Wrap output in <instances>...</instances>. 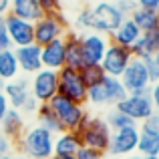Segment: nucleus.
Returning <instances> with one entry per match:
<instances>
[{
  "label": "nucleus",
  "mask_w": 159,
  "mask_h": 159,
  "mask_svg": "<svg viewBox=\"0 0 159 159\" xmlns=\"http://www.w3.org/2000/svg\"><path fill=\"white\" fill-rule=\"evenodd\" d=\"M52 143L54 135L51 131L43 129L40 125H32L24 129L20 139L16 141V147H18V153H24L30 159H51L54 155Z\"/></svg>",
  "instance_id": "obj_1"
},
{
  "label": "nucleus",
  "mask_w": 159,
  "mask_h": 159,
  "mask_svg": "<svg viewBox=\"0 0 159 159\" xmlns=\"http://www.w3.org/2000/svg\"><path fill=\"white\" fill-rule=\"evenodd\" d=\"M34 26V44L44 47V44L52 43L57 39H62L69 30V20L61 10L51 12V14H43L39 20L32 22Z\"/></svg>",
  "instance_id": "obj_2"
},
{
  "label": "nucleus",
  "mask_w": 159,
  "mask_h": 159,
  "mask_svg": "<svg viewBox=\"0 0 159 159\" xmlns=\"http://www.w3.org/2000/svg\"><path fill=\"white\" fill-rule=\"evenodd\" d=\"M48 105H51L52 113L57 115L62 131H77V127L81 125L83 117H85V113H87L85 105H79V103L70 101V99L62 97V95H58V93L48 101Z\"/></svg>",
  "instance_id": "obj_3"
},
{
  "label": "nucleus",
  "mask_w": 159,
  "mask_h": 159,
  "mask_svg": "<svg viewBox=\"0 0 159 159\" xmlns=\"http://www.w3.org/2000/svg\"><path fill=\"white\" fill-rule=\"evenodd\" d=\"M125 16L119 12V8L115 6V2L111 0H101L91 8V30L101 32V34H111Z\"/></svg>",
  "instance_id": "obj_4"
},
{
  "label": "nucleus",
  "mask_w": 159,
  "mask_h": 159,
  "mask_svg": "<svg viewBox=\"0 0 159 159\" xmlns=\"http://www.w3.org/2000/svg\"><path fill=\"white\" fill-rule=\"evenodd\" d=\"M57 77H58V95L79 103V105H87V85L77 69L62 66L57 70Z\"/></svg>",
  "instance_id": "obj_5"
},
{
  "label": "nucleus",
  "mask_w": 159,
  "mask_h": 159,
  "mask_svg": "<svg viewBox=\"0 0 159 159\" xmlns=\"http://www.w3.org/2000/svg\"><path fill=\"white\" fill-rule=\"evenodd\" d=\"M79 137H81L83 147H89L93 151H99L105 155L109 149V141H111V129H109L105 119L93 117L89 121V125L79 133Z\"/></svg>",
  "instance_id": "obj_6"
},
{
  "label": "nucleus",
  "mask_w": 159,
  "mask_h": 159,
  "mask_svg": "<svg viewBox=\"0 0 159 159\" xmlns=\"http://www.w3.org/2000/svg\"><path fill=\"white\" fill-rule=\"evenodd\" d=\"M117 111L125 113L129 119H133L137 125L141 123L143 119H147L155 107L151 103V97H149V91H143V93H129L123 101H119L115 105Z\"/></svg>",
  "instance_id": "obj_7"
},
{
  "label": "nucleus",
  "mask_w": 159,
  "mask_h": 159,
  "mask_svg": "<svg viewBox=\"0 0 159 159\" xmlns=\"http://www.w3.org/2000/svg\"><path fill=\"white\" fill-rule=\"evenodd\" d=\"M119 81H121V85L125 87L127 93H143V91H149V87H151L147 69H145V62L141 61V58H131V62H129L127 69L123 70Z\"/></svg>",
  "instance_id": "obj_8"
},
{
  "label": "nucleus",
  "mask_w": 159,
  "mask_h": 159,
  "mask_svg": "<svg viewBox=\"0 0 159 159\" xmlns=\"http://www.w3.org/2000/svg\"><path fill=\"white\" fill-rule=\"evenodd\" d=\"M137 141H139V127L137 125H129V127L111 131V141H109L107 153L129 157L137 151Z\"/></svg>",
  "instance_id": "obj_9"
},
{
  "label": "nucleus",
  "mask_w": 159,
  "mask_h": 159,
  "mask_svg": "<svg viewBox=\"0 0 159 159\" xmlns=\"http://www.w3.org/2000/svg\"><path fill=\"white\" fill-rule=\"evenodd\" d=\"M58 93V77L57 70L40 69L30 79V95L39 103H48Z\"/></svg>",
  "instance_id": "obj_10"
},
{
  "label": "nucleus",
  "mask_w": 159,
  "mask_h": 159,
  "mask_svg": "<svg viewBox=\"0 0 159 159\" xmlns=\"http://www.w3.org/2000/svg\"><path fill=\"white\" fill-rule=\"evenodd\" d=\"M131 58H133V54H131L129 48L109 43L107 51L101 58V69L105 70V75H109V77L119 79L121 75H123V70L127 69V65L131 62Z\"/></svg>",
  "instance_id": "obj_11"
},
{
  "label": "nucleus",
  "mask_w": 159,
  "mask_h": 159,
  "mask_svg": "<svg viewBox=\"0 0 159 159\" xmlns=\"http://www.w3.org/2000/svg\"><path fill=\"white\" fill-rule=\"evenodd\" d=\"M4 22H6V30H8V39H10L12 48L26 47V44L34 43V26H32V22L18 18V16L10 14V12L4 16Z\"/></svg>",
  "instance_id": "obj_12"
},
{
  "label": "nucleus",
  "mask_w": 159,
  "mask_h": 159,
  "mask_svg": "<svg viewBox=\"0 0 159 159\" xmlns=\"http://www.w3.org/2000/svg\"><path fill=\"white\" fill-rule=\"evenodd\" d=\"M107 47H109L107 34L93 32V30L81 34V48H83L85 65H101V58L105 54Z\"/></svg>",
  "instance_id": "obj_13"
},
{
  "label": "nucleus",
  "mask_w": 159,
  "mask_h": 159,
  "mask_svg": "<svg viewBox=\"0 0 159 159\" xmlns=\"http://www.w3.org/2000/svg\"><path fill=\"white\" fill-rule=\"evenodd\" d=\"M2 93L6 95L8 105L12 109H18L20 111V107L24 105V101L30 97V81H28V77H16V79H12V81H6Z\"/></svg>",
  "instance_id": "obj_14"
},
{
  "label": "nucleus",
  "mask_w": 159,
  "mask_h": 159,
  "mask_svg": "<svg viewBox=\"0 0 159 159\" xmlns=\"http://www.w3.org/2000/svg\"><path fill=\"white\" fill-rule=\"evenodd\" d=\"M16 61H18V69L24 75H34L43 69V61H40V47L39 44H26V47L14 48Z\"/></svg>",
  "instance_id": "obj_15"
},
{
  "label": "nucleus",
  "mask_w": 159,
  "mask_h": 159,
  "mask_svg": "<svg viewBox=\"0 0 159 159\" xmlns=\"http://www.w3.org/2000/svg\"><path fill=\"white\" fill-rule=\"evenodd\" d=\"M40 61H43V69H62L65 66V36L40 47Z\"/></svg>",
  "instance_id": "obj_16"
},
{
  "label": "nucleus",
  "mask_w": 159,
  "mask_h": 159,
  "mask_svg": "<svg viewBox=\"0 0 159 159\" xmlns=\"http://www.w3.org/2000/svg\"><path fill=\"white\" fill-rule=\"evenodd\" d=\"M129 51H131L133 58H141V61L153 57L159 51V28L149 32H141V36L135 40V44Z\"/></svg>",
  "instance_id": "obj_17"
},
{
  "label": "nucleus",
  "mask_w": 159,
  "mask_h": 159,
  "mask_svg": "<svg viewBox=\"0 0 159 159\" xmlns=\"http://www.w3.org/2000/svg\"><path fill=\"white\" fill-rule=\"evenodd\" d=\"M141 36V30L135 26V22H133L129 16H125L123 22L119 24V26L115 28V30L109 34V39H111L113 44H119V47H125V48H131L133 44H135V40Z\"/></svg>",
  "instance_id": "obj_18"
},
{
  "label": "nucleus",
  "mask_w": 159,
  "mask_h": 159,
  "mask_svg": "<svg viewBox=\"0 0 159 159\" xmlns=\"http://www.w3.org/2000/svg\"><path fill=\"white\" fill-rule=\"evenodd\" d=\"M85 65L83 58V48H81V34L75 30H66L65 34V66L70 69H81Z\"/></svg>",
  "instance_id": "obj_19"
},
{
  "label": "nucleus",
  "mask_w": 159,
  "mask_h": 159,
  "mask_svg": "<svg viewBox=\"0 0 159 159\" xmlns=\"http://www.w3.org/2000/svg\"><path fill=\"white\" fill-rule=\"evenodd\" d=\"M26 129V123H24V117L18 109H8V113L4 115V119L0 121V133L6 135L10 141H18L20 135Z\"/></svg>",
  "instance_id": "obj_20"
},
{
  "label": "nucleus",
  "mask_w": 159,
  "mask_h": 159,
  "mask_svg": "<svg viewBox=\"0 0 159 159\" xmlns=\"http://www.w3.org/2000/svg\"><path fill=\"white\" fill-rule=\"evenodd\" d=\"M83 147L81 137L75 131H61L54 135V143H52V151L54 155H77V151Z\"/></svg>",
  "instance_id": "obj_21"
},
{
  "label": "nucleus",
  "mask_w": 159,
  "mask_h": 159,
  "mask_svg": "<svg viewBox=\"0 0 159 159\" xmlns=\"http://www.w3.org/2000/svg\"><path fill=\"white\" fill-rule=\"evenodd\" d=\"M10 14L18 16L22 20L34 22L44 14L39 6V0H10Z\"/></svg>",
  "instance_id": "obj_22"
},
{
  "label": "nucleus",
  "mask_w": 159,
  "mask_h": 159,
  "mask_svg": "<svg viewBox=\"0 0 159 159\" xmlns=\"http://www.w3.org/2000/svg\"><path fill=\"white\" fill-rule=\"evenodd\" d=\"M129 18L135 22V26L139 28L141 32H149L159 28V12L149 10V8H139L137 6L135 10L129 14Z\"/></svg>",
  "instance_id": "obj_23"
},
{
  "label": "nucleus",
  "mask_w": 159,
  "mask_h": 159,
  "mask_svg": "<svg viewBox=\"0 0 159 159\" xmlns=\"http://www.w3.org/2000/svg\"><path fill=\"white\" fill-rule=\"evenodd\" d=\"M20 75L18 61H16L14 48H4L0 51V79L2 81H12Z\"/></svg>",
  "instance_id": "obj_24"
},
{
  "label": "nucleus",
  "mask_w": 159,
  "mask_h": 159,
  "mask_svg": "<svg viewBox=\"0 0 159 159\" xmlns=\"http://www.w3.org/2000/svg\"><path fill=\"white\" fill-rule=\"evenodd\" d=\"M34 117H36V125H40L43 129L51 131L52 135H57V133L62 131L61 123H58L57 115L52 113V109H51L48 103H40L39 109H36V113H34Z\"/></svg>",
  "instance_id": "obj_25"
},
{
  "label": "nucleus",
  "mask_w": 159,
  "mask_h": 159,
  "mask_svg": "<svg viewBox=\"0 0 159 159\" xmlns=\"http://www.w3.org/2000/svg\"><path fill=\"white\" fill-rule=\"evenodd\" d=\"M103 87H105V93H107V105H117L119 101H123V99L129 95L117 77H109V75H105Z\"/></svg>",
  "instance_id": "obj_26"
},
{
  "label": "nucleus",
  "mask_w": 159,
  "mask_h": 159,
  "mask_svg": "<svg viewBox=\"0 0 159 159\" xmlns=\"http://www.w3.org/2000/svg\"><path fill=\"white\" fill-rule=\"evenodd\" d=\"M137 153H139L141 157L159 155V133H143V131H139Z\"/></svg>",
  "instance_id": "obj_27"
},
{
  "label": "nucleus",
  "mask_w": 159,
  "mask_h": 159,
  "mask_svg": "<svg viewBox=\"0 0 159 159\" xmlns=\"http://www.w3.org/2000/svg\"><path fill=\"white\" fill-rule=\"evenodd\" d=\"M79 73H81L83 81H85L87 89L93 85H99V83L105 79V70L101 69V65H83L81 69H79Z\"/></svg>",
  "instance_id": "obj_28"
},
{
  "label": "nucleus",
  "mask_w": 159,
  "mask_h": 159,
  "mask_svg": "<svg viewBox=\"0 0 159 159\" xmlns=\"http://www.w3.org/2000/svg\"><path fill=\"white\" fill-rule=\"evenodd\" d=\"M107 125H109V129H111V131H117V129L129 127V125H137V123H135L133 119H129L125 113L113 109V111L109 113V117H107Z\"/></svg>",
  "instance_id": "obj_29"
},
{
  "label": "nucleus",
  "mask_w": 159,
  "mask_h": 159,
  "mask_svg": "<svg viewBox=\"0 0 159 159\" xmlns=\"http://www.w3.org/2000/svg\"><path fill=\"white\" fill-rule=\"evenodd\" d=\"M87 103L97 105V107L107 105V93H105V87H103V81L99 85H93L87 89Z\"/></svg>",
  "instance_id": "obj_30"
},
{
  "label": "nucleus",
  "mask_w": 159,
  "mask_h": 159,
  "mask_svg": "<svg viewBox=\"0 0 159 159\" xmlns=\"http://www.w3.org/2000/svg\"><path fill=\"white\" fill-rule=\"evenodd\" d=\"M139 131L143 133H159V111H153L147 119H143L139 125Z\"/></svg>",
  "instance_id": "obj_31"
},
{
  "label": "nucleus",
  "mask_w": 159,
  "mask_h": 159,
  "mask_svg": "<svg viewBox=\"0 0 159 159\" xmlns=\"http://www.w3.org/2000/svg\"><path fill=\"white\" fill-rule=\"evenodd\" d=\"M77 28L85 30V32H91V8H83L77 14Z\"/></svg>",
  "instance_id": "obj_32"
},
{
  "label": "nucleus",
  "mask_w": 159,
  "mask_h": 159,
  "mask_svg": "<svg viewBox=\"0 0 159 159\" xmlns=\"http://www.w3.org/2000/svg\"><path fill=\"white\" fill-rule=\"evenodd\" d=\"M143 62H145V69H147V75H149L151 85H153V83H157L159 81V66L155 65V61L149 57V58H143Z\"/></svg>",
  "instance_id": "obj_33"
},
{
  "label": "nucleus",
  "mask_w": 159,
  "mask_h": 159,
  "mask_svg": "<svg viewBox=\"0 0 159 159\" xmlns=\"http://www.w3.org/2000/svg\"><path fill=\"white\" fill-rule=\"evenodd\" d=\"M115 6L119 8V12L123 16H129L137 8V2H135V0H115Z\"/></svg>",
  "instance_id": "obj_34"
},
{
  "label": "nucleus",
  "mask_w": 159,
  "mask_h": 159,
  "mask_svg": "<svg viewBox=\"0 0 159 159\" xmlns=\"http://www.w3.org/2000/svg\"><path fill=\"white\" fill-rule=\"evenodd\" d=\"M4 48H12V44H10V39H8L4 16H0V51H4Z\"/></svg>",
  "instance_id": "obj_35"
},
{
  "label": "nucleus",
  "mask_w": 159,
  "mask_h": 159,
  "mask_svg": "<svg viewBox=\"0 0 159 159\" xmlns=\"http://www.w3.org/2000/svg\"><path fill=\"white\" fill-rule=\"evenodd\" d=\"M39 6L44 14H51V12L61 10V0H39Z\"/></svg>",
  "instance_id": "obj_36"
},
{
  "label": "nucleus",
  "mask_w": 159,
  "mask_h": 159,
  "mask_svg": "<svg viewBox=\"0 0 159 159\" xmlns=\"http://www.w3.org/2000/svg\"><path fill=\"white\" fill-rule=\"evenodd\" d=\"M39 105H40V103H39V101H36V99L30 95V97H28L26 101H24V105L20 107V113H24V115H34L36 109H39Z\"/></svg>",
  "instance_id": "obj_37"
},
{
  "label": "nucleus",
  "mask_w": 159,
  "mask_h": 159,
  "mask_svg": "<svg viewBox=\"0 0 159 159\" xmlns=\"http://www.w3.org/2000/svg\"><path fill=\"white\" fill-rule=\"evenodd\" d=\"M75 159H103V153L93 151V149H89V147H81L77 151V155H75Z\"/></svg>",
  "instance_id": "obj_38"
},
{
  "label": "nucleus",
  "mask_w": 159,
  "mask_h": 159,
  "mask_svg": "<svg viewBox=\"0 0 159 159\" xmlns=\"http://www.w3.org/2000/svg\"><path fill=\"white\" fill-rule=\"evenodd\" d=\"M12 145H14V141H10L6 135L0 133V155H8L10 149H12Z\"/></svg>",
  "instance_id": "obj_39"
},
{
  "label": "nucleus",
  "mask_w": 159,
  "mask_h": 159,
  "mask_svg": "<svg viewBox=\"0 0 159 159\" xmlns=\"http://www.w3.org/2000/svg\"><path fill=\"white\" fill-rule=\"evenodd\" d=\"M149 97H151V103L155 107V111H159V81L149 87Z\"/></svg>",
  "instance_id": "obj_40"
},
{
  "label": "nucleus",
  "mask_w": 159,
  "mask_h": 159,
  "mask_svg": "<svg viewBox=\"0 0 159 159\" xmlns=\"http://www.w3.org/2000/svg\"><path fill=\"white\" fill-rule=\"evenodd\" d=\"M139 8H149V10L159 12V0H135Z\"/></svg>",
  "instance_id": "obj_41"
},
{
  "label": "nucleus",
  "mask_w": 159,
  "mask_h": 159,
  "mask_svg": "<svg viewBox=\"0 0 159 159\" xmlns=\"http://www.w3.org/2000/svg\"><path fill=\"white\" fill-rule=\"evenodd\" d=\"M8 109H10V105H8V99H6V95L0 91V121L4 119V115L8 113Z\"/></svg>",
  "instance_id": "obj_42"
},
{
  "label": "nucleus",
  "mask_w": 159,
  "mask_h": 159,
  "mask_svg": "<svg viewBox=\"0 0 159 159\" xmlns=\"http://www.w3.org/2000/svg\"><path fill=\"white\" fill-rule=\"evenodd\" d=\"M10 12V0H0V16H6Z\"/></svg>",
  "instance_id": "obj_43"
},
{
  "label": "nucleus",
  "mask_w": 159,
  "mask_h": 159,
  "mask_svg": "<svg viewBox=\"0 0 159 159\" xmlns=\"http://www.w3.org/2000/svg\"><path fill=\"white\" fill-rule=\"evenodd\" d=\"M10 159H30V157L24 155V153H14V155H10Z\"/></svg>",
  "instance_id": "obj_44"
},
{
  "label": "nucleus",
  "mask_w": 159,
  "mask_h": 159,
  "mask_svg": "<svg viewBox=\"0 0 159 159\" xmlns=\"http://www.w3.org/2000/svg\"><path fill=\"white\" fill-rule=\"evenodd\" d=\"M51 159H75L73 155H52Z\"/></svg>",
  "instance_id": "obj_45"
},
{
  "label": "nucleus",
  "mask_w": 159,
  "mask_h": 159,
  "mask_svg": "<svg viewBox=\"0 0 159 159\" xmlns=\"http://www.w3.org/2000/svg\"><path fill=\"white\" fill-rule=\"evenodd\" d=\"M151 58H153V61H155V65L159 66V51H157L155 54H153V57H151Z\"/></svg>",
  "instance_id": "obj_46"
},
{
  "label": "nucleus",
  "mask_w": 159,
  "mask_h": 159,
  "mask_svg": "<svg viewBox=\"0 0 159 159\" xmlns=\"http://www.w3.org/2000/svg\"><path fill=\"white\" fill-rule=\"evenodd\" d=\"M125 159H143L141 155H129V157H125Z\"/></svg>",
  "instance_id": "obj_47"
},
{
  "label": "nucleus",
  "mask_w": 159,
  "mask_h": 159,
  "mask_svg": "<svg viewBox=\"0 0 159 159\" xmlns=\"http://www.w3.org/2000/svg\"><path fill=\"white\" fill-rule=\"evenodd\" d=\"M10 155H12V153H8V155H0V159H10Z\"/></svg>",
  "instance_id": "obj_48"
},
{
  "label": "nucleus",
  "mask_w": 159,
  "mask_h": 159,
  "mask_svg": "<svg viewBox=\"0 0 159 159\" xmlns=\"http://www.w3.org/2000/svg\"><path fill=\"white\" fill-rule=\"evenodd\" d=\"M4 83H6V81H2V79H0V91L4 89Z\"/></svg>",
  "instance_id": "obj_49"
},
{
  "label": "nucleus",
  "mask_w": 159,
  "mask_h": 159,
  "mask_svg": "<svg viewBox=\"0 0 159 159\" xmlns=\"http://www.w3.org/2000/svg\"><path fill=\"white\" fill-rule=\"evenodd\" d=\"M143 159H159V155H151V157H143Z\"/></svg>",
  "instance_id": "obj_50"
}]
</instances>
